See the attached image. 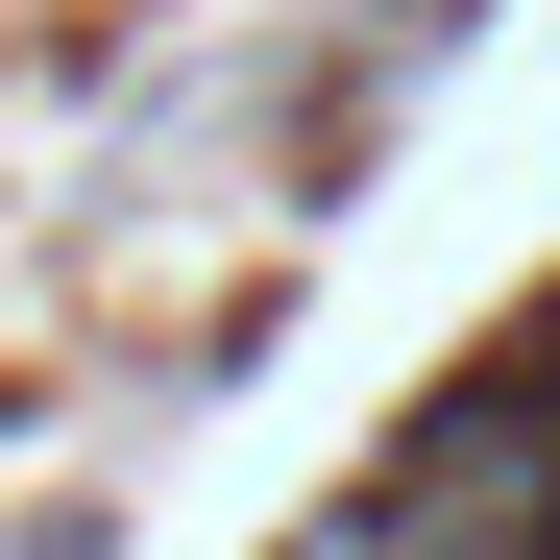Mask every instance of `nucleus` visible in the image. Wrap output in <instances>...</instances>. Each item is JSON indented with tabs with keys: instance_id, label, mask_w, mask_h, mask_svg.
<instances>
[{
	"instance_id": "f03ea898",
	"label": "nucleus",
	"mask_w": 560,
	"mask_h": 560,
	"mask_svg": "<svg viewBox=\"0 0 560 560\" xmlns=\"http://www.w3.org/2000/svg\"><path fill=\"white\" fill-rule=\"evenodd\" d=\"M293 560H463V536H439V512H415V488H341V512H317V536H293Z\"/></svg>"
},
{
	"instance_id": "f257e3e1",
	"label": "nucleus",
	"mask_w": 560,
	"mask_h": 560,
	"mask_svg": "<svg viewBox=\"0 0 560 560\" xmlns=\"http://www.w3.org/2000/svg\"><path fill=\"white\" fill-rule=\"evenodd\" d=\"M390 488L463 536V560H560V390H439L390 439Z\"/></svg>"
}]
</instances>
